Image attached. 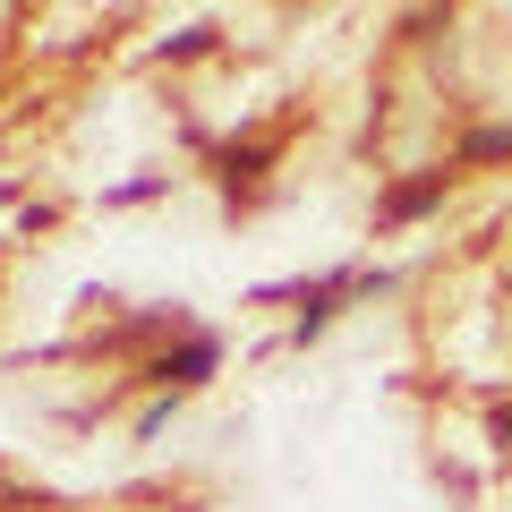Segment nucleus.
<instances>
[{"label":"nucleus","instance_id":"nucleus-1","mask_svg":"<svg viewBox=\"0 0 512 512\" xmlns=\"http://www.w3.org/2000/svg\"><path fill=\"white\" fill-rule=\"evenodd\" d=\"M376 291H393V274H367V265H342V274H325V282H291V299H299L291 342H316L350 299H376Z\"/></svg>","mask_w":512,"mask_h":512},{"label":"nucleus","instance_id":"nucleus-2","mask_svg":"<svg viewBox=\"0 0 512 512\" xmlns=\"http://www.w3.org/2000/svg\"><path fill=\"white\" fill-rule=\"evenodd\" d=\"M214 376H222V333H205V325H188L180 342H163L146 359L154 393H197V384H214Z\"/></svg>","mask_w":512,"mask_h":512},{"label":"nucleus","instance_id":"nucleus-3","mask_svg":"<svg viewBox=\"0 0 512 512\" xmlns=\"http://www.w3.org/2000/svg\"><path fill=\"white\" fill-rule=\"evenodd\" d=\"M265 163H274V137H231V146L214 154V180H222V197H248V188L265 180Z\"/></svg>","mask_w":512,"mask_h":512},{"label":"nucleus","instance_id":"nucleus-4","mask_svg":"<svg viewBox=\"0 0 512 512\" xmlns=\"http://www.w3.org/2000/svg\"><path fill=\"white\" fill-rule=\"evenodd\" d=\"M444 188H453V171H419V180H402V188H384V205H376V222H427L444 205Z\"/></svg>","mask_w":512,"mask_h":512},{"label":"nucleus","instance_id":"nucleus-5","mask_svg":"<svg viewBox=\"0 0 512 512\" xmlns=\"http://www.w3.org/2000/svg\"><path fill=\"white\" fill-rule=\"evenodd\" d=\"M487 163H512V120H478V128H461L453 171H487Z\"/></svg>","mask_w":512,"mask_h":512},{"label":"nucleus","instance_id":"nucleus-6","mask_svg":"<svg viewBox=\"0 0 512 512\" xmlns=\"http://www.w3.org/2000/svg\"><path fill=\"white\" fill-rule=\"evenodd\" d=\"M171 410H180V393H154V402L137 410V444H154V436H163V427H171Z\"/></svg>","mask_w":512,"mask_h":512},{"label":"nucleus","instance_id":"nucleus-7","mask_svg":"<svg viewBox=\"0 0 512 512\" xmlns=\"http://www.w3.org/2000/svg\"><path fill=\"white\" fill-rule=\"evenodd\" d=\"M214 43H222V26H188V35L163 43V60H197V52H214Z\"/></svg>","mask_w":512,"mask_h":512},{"label":"nucleus","instance_id":"nucleus-8","mask_svg":"<svg viewBox=\"0 0 512 512\" xmlns=\"http://www.w3.org/2000/svg\"><path fill=\"white\" fill-rule=\"evenodd\" d=\"M163 188H171V171H146V180H120L103 205H146V197H163Z\"/></svg>","mask_w":512,"mask_h":512}]
</instances>
